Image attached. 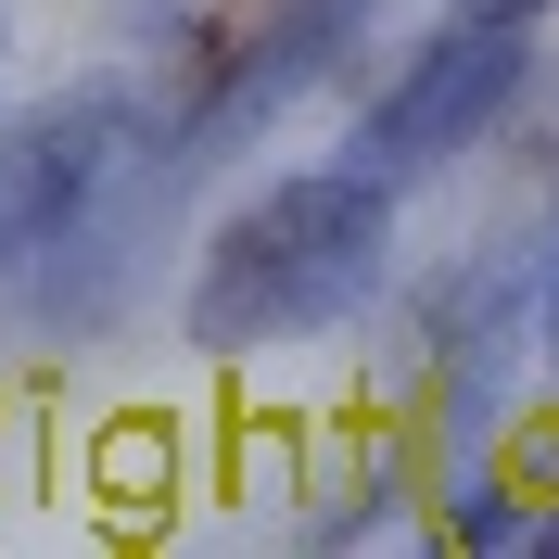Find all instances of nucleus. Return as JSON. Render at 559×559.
Returning a JSON list of instances; mask_svg holds the SVG:
<instances>
[{"label": "nucleus", "mask_w": 559, "mask_h": 559, "mask_svg": "<svg viewBox=\"0 0 559 559\" xmlns=\"http://www.w3.org/2000/svg\"><path fill=\"white\" fill-rule=\"evenodd\" d=\"M484 13H547V0H484Z\"/></svg>", "instance_id": "4"}, {"label": "nucleus", "mask_w": 559, "mask_h": 559, "mask_svg": "<svg viewBox=\"0 0 559 559\" xmlns=\"http://www.w3.org/2000/svg\"><path fill=\"white\" fill-rule=\"evenodd\" d=\"M522 76H534V13H484V0H471L457 26H432L407 64H394L382 103L356 115V166H382V178L457 166L496 115L522 103Z\"/></svg>", "instance_id": "2"}, {"label": "nucleus", "mask_w": 559, "mask_h": 559, "mask_svg": "<svg viewBox=\"0 0 559 559\" xmlns=\"http://www.w3.org/2000/svg\"><path fill=\"white\" fill-rule=\"evenodd\" d=\"M382 280H394V178L382 166H293V178H267V191H242L216 216L178 331H191V356L318 344Z\"/></svg>", "instance_id": "1"}, {"label": "nucleus", "mask_w": 559, "mask_h": 559, "mask_svg": "<svg viewBox=\"0 0 559 559\" xmlns=\"http://www.w3.org/2000/svg\"><path fill=\"white\" fill-rule=\"evenodd\" d=\"M356 13H369V0H280L267 26H254L242 51H229V76H216L204 103H191V128L166 140V166L191 178V166H216V153H242V140H267L280 115H293V103L318 90V76H331V51L356 38Z\"/></svg>", "instance_id": "3"}, {"label": "nucleus", "mask_w": 559, "mask_h": 559, "mask_svg": "<svg viewBox=\"0 0 559 559\" xmlns=\"http://www.w3.org/2000/svg\"><path fill=\"white\" fill-rule=\"evenodd\" d=\"M547 318H559V254H547Z\"/></svg>", "instance_id": "5"}]
</instances>
